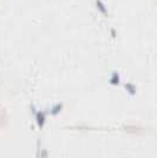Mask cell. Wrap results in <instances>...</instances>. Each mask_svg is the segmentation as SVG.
Instances as JSON below:
<instances>
[{
	"label": "cell",
	"instance_id": "1",
	"mask_svg": "<svg viewBox=\"0 0 157 158\" xmlns=\"http://www.w3.org/2000/svg\"><path fill=\"white\" fill-rule=\"evenodd\" d=\"M36 116V122H37V125L39 126L40 129L44 127L45 125V122H46V113L43 111H36L34 113Z\"/></svg>",
	"mask_w": 157,
	"mask_h": 158
},
{
	"label": "cell",
	"instance_id": "2",
	"mask_svg": "<svg viewBox=\"0 0 157 158\" xmlns=\"http://www.w3.org/2000/svg\"><path fill=\"white\" fill-rule=\"evenodd\" d=\"M62 107H63L62 104H57V105H54L52 107V110H51V114H58L59 112H60V110H62Z\"/></svg>",
	"mask_w": 157,
	"mask_h": 158
}]
</instances>
